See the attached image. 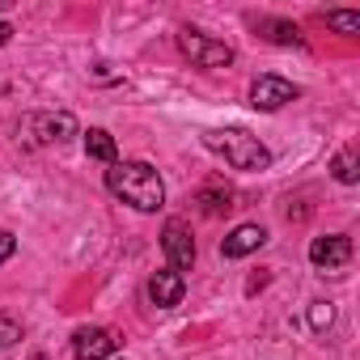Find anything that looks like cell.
<instances>
[{"instance_id":"6da1fadb","label":"cell","mask_w":360,"mask_h":360,"mask_svg":"<svg viewBox=\"0 0 360 360\" xmlns=\"http://www.w3.org/2000/svg\"><path fill=\"white\" fill-rule=\"evenodd\" d=\"M106 187H110V195H119L136 212L165 208V183H161V174L148 161H115L106 169Z\"/></svg>"},{"instance_id":"7a4b0ae2","label":"cell","mask_w":360,"mask_h":360,"mask_svg":"<svg viewBox=\"0 0 360 360\" xmlns=\"http://www.w3.org/2000/svg\"><path fill=\"white\" fill-rule=\"evenodd\" d=\"M204 144H208L217 157H225V165H233V169H242V174H255V169H267V165H271L267 144H263L259 136L242 131V127H212V131H204Z\"/></svg>"},{"instance_id":"3957f363","label":"cell","mask_w":360,"mask_h":360,"mask_svg":"<svg viewBox=\"0 0 360 360\" xmlns=\"http://www.w3.org/2000/svg\"><path fill=\"white\" fill-rule=\"evenodd\" d=\"M178 47H183V56L195 68H229L233 64V47L217 43V39H208L200 30H183V34H178Z\"/></svg>"},{"instance_id":"277c9868","label":"cell","mask_w":360,"mask_h":360,"mask_svg":"<svg viewBox=\"0 0 360 360\" xmlns=\"http://www.w3.org/2000/svg\"><path fill=\"white\" fill-rule=\"evenodd\" d=\"M161 250L169 259V271H191L195 267V238H191V225L187 221H165L161 229Z\"/></svg>"},{"instance_id":"5b68a950","label":"cell","mask_w":360,"mask_h":360,"mask_svg":"<svg viewBox=\"0 0 360 360\" xmlns=\"http://www.w3.org/2000/svg\"><path fill=\"white\" fill-rule=\"evenodd\" d=\"M297 94H301V89H297L292 81H284V77H271V72H267V77H259V81L250 85V106L271 115V110H280V106L297 102Z\"/></svg>"},{"instance_id":"8992f818","label":"cell","mask_w":360,"mask_h":360,"mask_svg":"<svg viewBox=\"0 0 360 360\" xmlns=\"http://www.w3.org/2000/svg\"><path fill=\"white\" fill-rule=\"evenodd\" d=\"M115 347H119V339H115V330H106V326H81V330L72 335V356H77V360H110Z\"/></svg>"},{"instance_id":"52a82bcc","label":"cell","mask_w":360,"mask_h":360,"mask_svg":"<svg viewBox=\"0 0 360 360\" xmlns=\"http://www.w3.org/2000/svg\"><path fill=\"white\" fill-rule=\"evenodd\" d=\"M352 259V238L347 233H326V238H314L309 242V263L318 271H335Z\"/></svg>"},{"instance_id":"ba28073f","label":"cell","mask_w":360,"mask_h":360,"mask_svg":"<svg viewBox=\"0 0 360 360\" xmlns=\"http://www.w3.org/2000/svg\"><path fill=\"white\" fill-rule=\"evenodd\" d=\"M26 127L34 131L39 144H64V140L77 136V119H72L68 110H60V115H30Z\"/></svg>"},{"instance_id":"9c48e42d","label":"cell","mask_w":360,"mask_h":360,"mask_svg":"<svg viewBox=\"0 0 360 360\" xmlns=\"http://www.w3.org/2000/svg\"><path fill=\"white\" fill-rule=\"evenodd\" d=\"M183 292H187V280L178 276V271H157L148 280V301L157 309H174L178 301H183Z\"/></svg>"},{"instance_id":"30bf717a","label":"cell","mask_w":360,"mask_h":360,"mask_svg":"<svg viewBox=\"0 0 360 360\" xmlns=\"http://www.w3.org/2000/svg\"><path fill=\"white\" fill-rule=\"evenodd\" d=\"M263 242H267V229H259V225H238V229L221 242V255H225V259H246V255H255Z\"/></svg>"},{"instance_id":"8fae6325","label":"cell","mask_w":360,"mask_h":360,"mask_svg":"<svg viewBox=\"0 0 360 360\" xmlns=\"http://www.w3.org/2000/svg\"><path fill=\"white\" fill-rule=\"evenodd\" d=\"M85 153H89L94 161H106V165H115V161H119L115 136H110V131H102V127H89V131H85Z\"/></svg>"},{"instance_id":"7c38bea8","label":"cell","mask_w":360,"mask_h":360,"mask_svg":"<svg viewBox=\"0 0 360 360\" xmlns=\"http://www.w3.org/2000/svg\"><path fill=\"white\" fill-rule=\"evenodd\" d=\"M356 165H360V161H356V153H352V148H343V153L335 157V165H330V169H335V183L352 187L356 178H360V169H356Z\"/></svg>"},{"instance_id":"4fadbf2b","label":"cell","mask_w":360,"mask_h":360,"mask_svg":"<svg viewBox=\"0 0 360 360\" xmlns=\"http://www.w3.org/2000/svg\"><path fill=\"white\" fill-rule=\"evenodd\" d=\"M326 26L335 30V34H360V13H352V9H335V13H326Z\"/></svg>"},{"instance_id":"5bb4252c","label":"cell","mask_w":360,"mask_h":360,"mask_svg":"<svg viewBox=\"0 0 360 360\" xmlns=\"http://www.w3.org/2000/svg\"><path fill=\"white\" fill-rule=\"evenodd\" d=\"M195 204H200L208 217H217V212H229V208H233V204H229V191H212V187H208V191H200V200H195Z\"/></svg>"},{"instance_id":"9a60e30c","label":"cell","mask_w":360,"mask_h":360,"mask_svg":"<svg viewBox=\"0 0 360 360\" xmlns=\"http://www.w3.org/2000/svg\"><path fill=\"white\" fill-rule=\"evenodd\" d=\"M263 30H267L271 43H301V30L292 22H263Z\"/></svg>"},{"instance_id":"2e32d148","label":"cell","mask_w":360,"mask_h":360,"mask_svg":"<svg viewBox=\"0 0 360 360\" xmlns=\"http://www.w3.org/2000/svg\"><path fill=\"white\" fill-rule=\"evenodd\" d=\"M18 339H22V322L0 314V347H9V343H18Z\"/></svg>"},{"instance_id":"e0dca14e","label":"cell","mask_w":360,"mask_h":360,"mask_svg":"<svg viewBox=\"0 0 360 360\" xmlns=\"http://www.w3.org/2000/svg\"><path fill=\"white\" fill-rule=\"evenodd\" d=\"M330 318H335V309H330L326 301H322V305H314V314H309V322H314L318 330H322V326H330Z\"/></svg>"},{"instance_id":"ac0fdd59","label":"cell","mask_w":360,"mask_h":360,"mask_svg":"<svg viewBox=\"0 0 360 360\" xmlns=\"http://www.w3.org/2000/svg\"><path fill=\"white\" fill-rule=\"evenodd\" d=\"M13 250H18V238H13L9 229H0V263L13 259Z\"/></svg>"},{"instance_id":"d6986e66","label":"cell","mask_w":360,"mask_h":360,"mask_svg":"<svg viewBox=\"0 0 360 360\" xmlns=\"http://www.w3.org/2000/svg\"><path fill=\"white\" fill-rule=\"evenodd\" d=\"M9 39H13V26H9V22H0V47H5Z\"/></svg>"}]
</instances>
